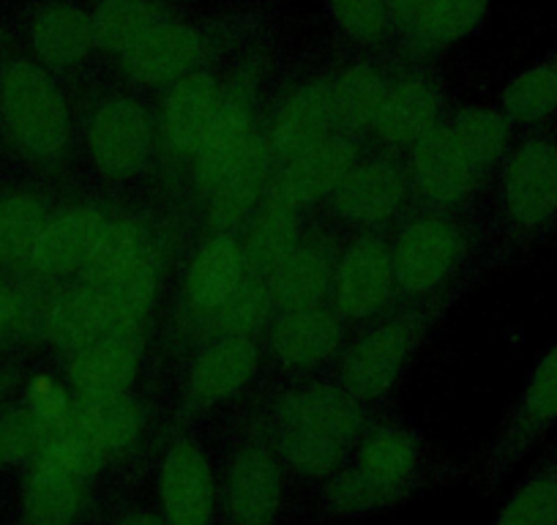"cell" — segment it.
<instances>
[{"label":"cell","mask_w":557,"mask_h":525,"mask_svg":"<svg viewBox=\"0 0 557 525\" xmlns=\"http://www.w3.org/2000/svg\"><path fill=\"white\" fill-rule=\"evenodd\" d=\"M148 331L107 334L83 351L63 356V380L74 398H115L134 391L146 358Z\"/></svg>","instance_id":"484cf974"},{"label":"cell","mask_w":557,"mask_h":525,"mask_svg":"<svg viewBox=\"0 0 557 525\" xmlns=\"http://www.w3.org/2000/svg\"><path fill=\"white\" fill-rule=\"evenodd\" d=\"M446 118V94L437 74L426 69V63H405V69L394 74L369 141L374 148L405 157Z\"/></svg>","instance_id":"ffe728a7"},{"label":"cell","mask_w":557,"mask_h":525,"mask_svg":"<svg viewBox=\"0 0 557 525\" xmlns=\"http://www.w3.org/2000/svg\"><path fill=\"white\" fill-rule=\"evenodd\" d=\"M320 208L325 222L347 233H391L412 208L405 157L367 148Z\"/></svg>","instance_id":"9c48e42d"},{"label":"cell","mask_w":557,"mask_h":525,"mask_svg":"<svg viewBox=\"0 0 557 525\" xmlns=\"http://www.w3.org/2000/svg\"><path fill=\"white\" fill-rule=\"evenodd\" d=\"M268 69H271V56H268L265 47L251 45L224 72L222 101H219V110L213 115L211 132H208L197 157L191 159L184 181L186 200L195 208L202 206L213 186L238 162L249 137L260 126L262 88H265Z\"/></svg>","instance_id":"52a82bcc"},{"label":"cell","mask_w":557,"mask_h":525,"mask_svg":"<svg viewBox=\"0 0 557 525\" xmlns=\"http://www.w3.org/2000/svg\"><path fill=\"white\" fill-rule=\"evenodd\" d=\"M448 126L481 179L495 184L497 170L517 141V126L508 121L506 112L500 107L465 105L448 115Z\"/></svg>","instance_id":"d590c367"},{"label":"cell","mask_w":557,"mask_h":525,"mask_svg":"<svg viewBox=\"0 0 557 525\" xmlns=\"http://www.w3.org/2000/svg\"><path fill=\"white\" fill-rule=\"evenodd\" d=\"M244 277L246 262L240 252V235L202 230L178 277L173 313L175 340L195 345L202 326L233 296Z\"/></svg>","instance_id":"4fadbf2b"},{"label":"cell","mask_w":557,"mask_h":525,"mask_svg":"<svg viewBox=\"0 0 557 525\" xmlns=\"http://www.w3.org/2000/svg\"><path fill=\"white\" fill-rule=\"evenodd\" d=\"M262 132L276 164L287 162L304 148L336 132L331 72L307 74L287 85V90H282L268 110H262Z\"/></svg>","instance_id":"7402d4cb"},{"label":"cell","mask_w":557,"mask_h":525,"mask_svg":"<svg viewBox=\"0 0 557 525\" xmlns=\"http://www.w3.org/2000/svg\"><path fill=\"white\" fill-rule=\"evenodd\" d=\"M350 334L352 331L331 309V304L285 309L273 315L271 326L260 337L262 358L290 378H307L329 364H336Z\"/></svg>","instance_id":"e0dca14e"},{"label":"cell","mask_w":557,"mask_h":525,"mask_svg":"<svg viewBox=\"0 0 557 525\" xmlns=\"http://www.w3.org/2000/svg\"><path fill=\"white\" fill-rule=\"evenodd\" d=\"M350 463L380 479L410 481L430 479L435 485L457 479V468L446 460H435L426 449L424 436L396 419L372 416L361 438L352 443Z\"/></svg>","instance_id":"603a6c76"},{"label":"cell","mask_w":557,"mask_h":525,"mask_svg":"<svg viewBox=\"0 0 557 525\" xmlns=\"http://www.w3.org/2000/svg\"><path fill=\"white\" fill-rule=\"evenodd\" d=\"M271 438L287 474L304 481H318L320 485L350 463V443L339 441L329 432L312 430V427L273 425L271 422Z\"/></svg>","instance_id":"74e56055"},{"label":"cell","mask_w":557,"mask_h":525,"mask_svg":"<svg viewBox=\"0 0 557 525\" xmlns=\"http://www.w3.org/2000/svg\"><path fill=\"white\" fill-rule=\"evenodd\" d=\"M363 151H367L363 141L342 135V132H331L314 146L304 148L301 154L290 157L287 162L276 164L271 184L287 200L296 203L301 211L309 213L334 195L336 186L350 173V168Z\"/></svg>","instance_id":"d4e9b609"},{"label":"cell","mask_w":557,"mask_h":525,"mask_svg":"<svg viewBox=\"0 0 557 525\" xmlns=\"http://www.w3.org/2000/svg\"><path fill=\"white\" fill-rule=\"evenodd\" d=\"M475 280L479 274L465 277L437 296L396 304L383 318L352 331L334 364V378L369 408L388 400L426 337Z\"/></svg>","instance_id":"6da1fadb"},{"label":"cell","mask_w":557,"mask_h":525,"mask_svg":"<svg viewBox=\"0 0 557 525\" xmlns=\"http://www.w3.org/2000/svg\"><path fill=\"white\" fill-rule=\"evenodd\" d=\"M99 520L96 481L30 460L20 498V525H90Z\"/></svg>","instance_id":"4316f807"},{"label":"cell","mask_w":557,"mask_h":525,"mask_svg":"<svg viewBox=\"0 0 557 525\" xmlns=\"http://www.w3.org/2000/svg\"><path fill=\"white\" fill-rule=\"evenodd\" d=\"M492 525H557V441L503 498Z\"/></svg>","instance_id":"ab89813d"},{"label":"cell","mask_w":557,"mask_h":525,"mask_svg":"<svg viewBox=\"0 0 557 525\" xmlns=\"http://www.w3.org/2000/svg\"><path fill=\"white\" fill-rule=\"evenodd\" d=\"M50 211V203L39 192L9 190L0 195V271L28 269Z\"/></svg>","instance_id":"b9f144b4"},{"label":"cell","mask_w":557,"mask_h":525,"mask_svg":"<svg viewBox=\"0 0 557 525\" xmlns=\"http://www.w3.org/2000/svg\"><path fill=\"white\" fill-rule=\"evenodd\" d=\"M273 170H276V162L271 157V148H268L260 121V126L249 137L238 162L227 170V175L213 186L211 195L197 208L202 219V230L240 233V228L249 222V217L257 211L262 197L271 190Z\"/></svg>","instance_id":"cb8c5ba5"},{"label":"cell","mask_w":557,"mask_h":525,"mask_svg":"<svg viewBox=\"0 0 557 525\" xmlns=\"http://www.w3.org/2000/svg\"><path fill=\"white\" fill-rule=\"evenodd\" d=\"M55 432L25 403L0 411V468L28 465Z\"/></svg>","instance_id":"f6af8a7d"},{"label":"cell","mask_w":557,"mask_h":525,"mask_svg":"<svg viewBox=\"0 0 557 525\" xmlns=\"http://www.w3.org/2000/svg\"><path fill=\"white\" fill-rule=\"evenodd\" d=\"M405 170L412 206L430 211L470 213L490 186L454 141L448 118L405 154Z\"/></svg>","instance_id":"2e32d148"},{"label":"cell","mask_w":557,"mask_h":525,"mask_svg":"<svg viewBox=\"0 0 557 525\" xmlns=\"http://www.w3.org/2000/svg\"><path fill=\"white\" fill-rule=\"evenodd\" d=\"M394 69L383 66L374 58H356L331 72V96H334V129L342 135L367 143L374 121L385 105Z\"/></svg>","instance_id":"836d02e7"},{"label":"cell","mask_w":557,"mask_h":525,"mask_svg":"<svg viewBox=\"0 0 557 525\" xmlns=\"http://www.w3.org/2000/svg\"><path fill=\"white\" fill-rule=\"evenodd\" d=\"M399 304L421 302L479 274L484 235L470 213L430 211L412 206L388 233Z\"/></svg>","instance_id":"3957f363"},{"label":"cell","mask_w":557,"mask_h":525,"mask_svg":"<svg viewBox=\"0 0 557 525\" xmlns=\"http://www.w3.org/2000/svg\"><path fill=\"white\" fill-rule=\"evenodd\" d=\"M334 28L363 52H380L394 39L385 0H323Z\"/></svg>","instance_id":"ee69618b"},{"label":"cell","mask_w":557,"mask_h":525,"mask_svg":"<svg viewBox=\"0 0 557 525\" xmlns=\"http://www.w3.org/2000/svg\"><path fill=\"white\" fill-rule=\"evenodd\" d=\"M224 88V72L216 63L186 74L159 94L157 110V141L159 164L164 179L184 184L191 159L206 143L211 132L213 115L219 110Z\"/></svg>","instance_id":"7c38bea8"},{"label":"cell","mask_w":557,"mask_h":525,"mask_svg":"<svg viewBox=\"0 0 557 525\" xmlns=\"http://www.w3.org/2000/svg\"><path fill=\"white\" fill-rule=\"evenodd\" d=\"M0 132L25 162L63 170L77 146V115L55 74L36 58L0 61Z\"/></svg>","instance_id":"7a4b0ae2"},{"label":"cell","mask_w":557,"mask_h":525,"mask_svg":"<svg viewBox=\"0 0 557 525\" xmlns=\"http://www.w3.org/2000/svg\"><path fill=\"white\" fill-rule=\"evenodd\" d=\"M175 17L164 0H96L90 9L96 34V50L121 58L151 28Z\"/></svg>","instance_id":"f35d334b"},{"label":"cell","mask_w":557,"mask_h":525,"mask_svg":"<svg viewBox=\"0 0 557 525\" xmlns=\"http://www.w3.org/2000/svg\"><path fill=\"white\" fill-rule=\"evenodd\" d=\"M331 309L358 331L399 304L388 233H350L336 260Z\"/></svg>","instance_id":"5bb4252c"},{"label":"cell","mask_w":557,"mask_h":525,"mask_svg":"<svg viewBox=\"0 0 557 525\" xmlns=\"http://www.w3.org/2000/svg\"><path fill=\"white\" fill-rule=\"evenodd\" d=\"M490 0H432L430 12L401 45L407 63H426L484 25Z\"/></svg>","instance_id":"8d00e7d4"},{"label":"cell","mask_w":557,"mask_h":525,"mask_svg":"<svg viewBox=\"0 0 557 525\" xmlns=\"http://www.w3.org/2000/svg\"><path fill=\"white\" fill-rule=\"evenodd\" d=\"M164 271H168V246L159 235L146 255L132 262L115 282L101 288L112 334L148 331V323H151L164 291Z\"/></svg>","instance_id":"d6a6232c"},{"label":"cell","mask_w":557,"mask_h":525,"mask_svg":"<svg viewBox=\"0 0 557 525\" xmlns=\"http://www.w3.org/2000/svg\"><path fill=\"white\" fill-rule=\"evenodd\" d=\"M500 110L522 132L557 121V50L506 83Z\"/></svg>","instance_id":"60d3db41"},{"label":"cell","mask_w":557,"mask_h":525,"mask_svg":"<svg viewBox=\"0 0 557 525\" xmlns=\"http://www.w3.org/2000/svg\"><path fill=\"white\" fill-rule=\"evenodd\" d=\"M233 47V39L219 30L170 17L117 58V72L139 94H162L186 74L219 63Z\"/></svg>","instance_id":"30bf717a"},{"label":"cell","mask_w":557,"mask_h":525,"mask_svg":"<svg viewBox=\"0 0 557 525\" xmlns=\"http://www.w3.org/2000/svg\"><path fill=\"white\" fill-rule=\"evenodd\" d=\"M262 405L273 425L312 427L350 447L372 422V408L336 378H296L262 400Z\"/></svg>","instance_id":"d6986e66"},{"label":"cell","mask_w":557,"mask_h":525,"mask_svg":"<svg viewBox=\"0 0 557 525\" xmlns=\"http://www.w3.org/2000/svg\"><path fill=\"white\" fill-rule=\"evenodd\" d=\"M385 3H388L391 28L399 41H405L418 28L432 7V0H385Z\"/></svg>","instance_id":"c3c4849f"},{"label":"cell","mask_w":557,"mask_h":525,"mask_svg":"<svg viewBox=\"0 0 557 525\" xmlns=\"http://www.w3.org/2000/svg\"><path fill=\"white\" fill-rule=\"evenodd\" d=\"M157 512L168 525H219L216 465L197 427L164 436L157 463Z\"/></svg>","instance_id":"9a60e30c"},{"label":"cell","mask_w":557,"mask_h":525,"mask_svg":"<svg viewBox=\"0 0 557 525\" xmlns=\"http://www.w3.org/2000/svg\"><path fill=\"white\" fill-rule=\"evenodd\" d=\"M500 252L530 249L557 233V135L530 129L513 141L495 175Z\"/></svg>","instance_id":"5b68a950"},{"label":"cell","mask_w":557,"mask_h":525,"mask_svg":"<svg viewBox=\"0 0 557 525\" xmlns=\"http://www.w3.org/2000/svg\"><path fill=\"white\" fill-rule=\"evenodd\" d=\"M25 405L39 416L52 430H61L69 422L74 408V394L66 380H58L55 375L36 373L25 386Z\"/></svg>","instance_id":"bcb514c9"},{"label":"cell","mask_w":557,"mask_h":525,"mask_svg":"<svg viewBox=\"0 0 557 525\" xmlns=\"http://www.w3.org/2000/svg\"><path fill=\"white\" fill-rule=\"evenodd\" d=\"M112 211L101 197H77L52 208L30 252V274L47 285L77 280Z\"/></svg>","instance_id":"ac0fdd59"},{"label":"cell","mask_w":557,"mask_h":525,"mask_svg":"<svg viewBox=\"0 0 557 525\" xmlns=\"http://www.w3.org/2000/svg\"><path fill=\"white\" fill-rule=\"evenodd\" d=\"M28 41L41 66L69 74L96 52L94 20L72 0H47L30 17Z\"/></svg>","instance_id":"f546056e"},{"label":"cell","mask_w":557,"mask_h":525,"mask_svg":"<svg viewBox=\"0 0 557 525\" xmlns=\"http://www.w3.org/2000/svg\"><path fill=\"white\" fill-rule=\"evenodd\" d=\"M342 244L345 239L339 228L325 219L307 222L296 246L268 277V291L276 304V313L329 304Z\"/></svg>","instance_id":"44dd1931"},{"label":"cell","mask_w":557,"mask_h":525,"mask_svg":"<svg viewBox=\"0 0 557 525\" xmlns=\"http://www.w3.org/2000/svg\"><path fill=\"white\" fill-rule=\"evenodd\" d=\"M304 228H307V211H301L271 184L268 195L238 233L246 274L268 280L301 239Z\"/></svg>","instance_id":"1f68e13d"},{"label":"cell","mask_w":557,"mask_h":525,"mask_svg":"<svg viewBox=\"0 0 557 525\" xmlns=\"http://www.w3.org/2000/svg\"><path fill=\"white\" fill-rule=\"evenodd\" d=\"M77 137L96 179L123 190L159 164L157 110L134 88H101L79 112Z\"/></svg>","instance_id":"277c9868"},{"label":"cell","mask_w":557,"mask_h":525,"mask_svg":"<svg viewBox=\"0 0 557 525\" xmlns=\"http://www.w3.org/2000/svg\"><path fill=\"white\" fill-rule=\"evenodd\" d=\"M39 331L61 356H72L112 334L104 291L79 280L63 282L41 307Z\"/></svg>","instance_id":"4dcf8cb0"},{"label":"cell","mask_w":557,"mask_h":525,"mask_svg":"<svg viewBox=\"0 0 557 525\" xmlns=\"http://www.w3.org/2000/svg\"><path fill=\"white\" fill-rule=\"evenodd\" d=\"M104 525H168L157 506H146V503H123L115 512L107 514Z\"/></svg>","instance_id":"681fc988"},{"label":"cell","mask_w":557,"mask_h":525,"mask_svg":"<svg viewBox=\"0 0 557 525\" xmlns=\"http://www.w3.org/2000/svg\"><path fill=\"white\" fill-rule=\"evenodd\" d=\"M432 487L437 485L430 479H380V476H372L358 468V465L347 463L334 476L320 481L318 517L334 520V523L372 517V514L388 512V509H396L401 503L412 501V498L424 496Z\"/></svg>","instance_id":"83f0119b"},{"label":"cell","mask_w":557,"mask_h":525,"mask_svg":"<svg viewBox=\"0 0 557 525\" xmlns=\"http://www.w3.org/2000/svg\"><path fill=\"white\" fill-rule=\"evenodd\" d=\"M159 239L151 217L143 211H112L107 224L101 228L88 260L77 280L90 288H107L115 282L123 271L137 262L139 257L151 249Z\"/></svg>","instance_id":"e575fe53"},{"label":"cell","mask_w":557,"mask_h":525,"mask_svg":"<svg viewBox=\"0 0 557 525\" xmlns=\"http://www.w3.org/2000/svg\"><path fill=\"white\" fill-rule=\"evenodd\" d=\"M285 487L287 471L273 449L265 405L257 403L216 465L219 525H278Z\"/></svg>","instance_id":"8992f818"},{"label":"cell","mask_w":557,"mask_h":525,"mask_svg":"<svg viewBox=\"0 0 557 525\" xmlns=\"http://www.w3.org/2000/svg\"><path fill=\"white\" fill-rule=\"evenodd\" d=\"M34 304L25 298V293L20 288L9 285L7 280H0V337L12 334L14 329L25 323L28 318V309Z\"/></svg>","instance_id":"7dc6e473"},{"label":"cell","mask_w":557,"mask_h":525,"mask_svg":"<svg viewBox=\"0 0 557 525\" xmlns=\"http://www.w3.org/2000/svg\"><path fill=\"white\" fill-rule=\"evenodd\" d=\"M148 422L146 403L134 391H126L115 398H74L72 416L63 427L90 438L110 463H123L139 449Z\"/></svg>","instance_id":"f1b7e54d"},{"label":"cell","mask_w":557,"mask_h":525,"mask_svg":"<svg viewBox=\"0 0 557 525\" xmlns=\"http://www.w3.org/2000/svg\"><path fill=\"white\" fill-rule=\"evenodd\" d=\"M262 364V342L257 337H222L195 347L178 386L170 430H189L208 414L233 403L257 378Z\"/></svg>","instance_id":"8fae6325"},{"label":"cell","mask_w":557,"mask_h":525,"mask_svg":"<svg viewBox=\"0 0 557 525\" xmlns=\"http://www.w3.org/2000/svg\"><path fill=\"white\" fill-rule=\"evenodd\" d=\"M557 430V340L535 362L522 391L503 416L495 438L479 457L475 479L495 492L511 471Z\"/></svg>","instance_id":"ba28073f"},{"label":"cell","mask_w":557,"mask_h":525,"mask_svg":"<svg viewBox=\"0 0 557 525\" xmlns=\"http://www.w3.org/2000/svg\"><path fill=\"white\" fill-rule=\"evenodd\" d=\"M273 315H276V304H273L271 291H268V280L246 274L233 291V296L202 326L195 347L200 342L222 340V337H257L260 340L268 326H271Z\"/></svg>","instance_id":"7bdbcfd3"}]
</instances>
